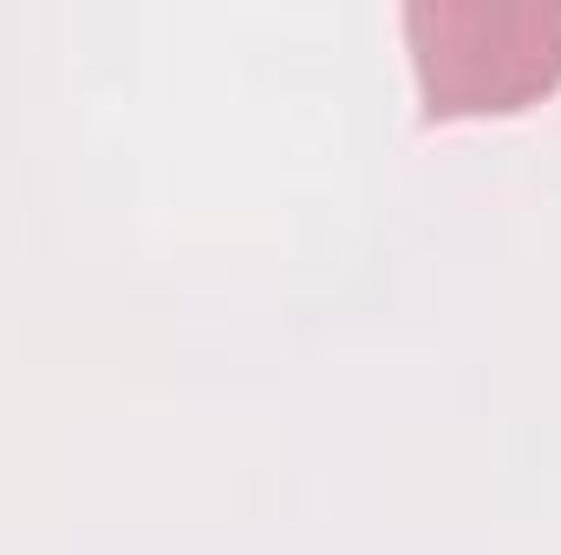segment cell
Masks as SVG:
<instances>
[{
    "label": "cell",
    "instance_id": "6da1fadb",
    "mask_svg": "<svg viewBox=\"0 0 561 555\" xmlns=\"http://www.w3.org/2000/svg\"><path fill=\"white\" fill-rule=\"evenodd\" d=\"M405 39L431 125L503 118L561 86V0H412Z\"/></svg>",
    "mask_w": 561,
    "mask_h": 555
}]
</instances>
